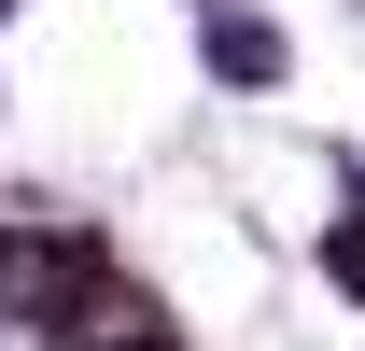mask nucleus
Segmentation results:
<instances>
[{
    "mask_svg": "<svg viewBox=\"0 0 365 351\" xmlns=\"http://www.w3.org/2000/svg\"><path fill=\"white\" fill-rule=\"evenodd\" d=\"M85 295H98V239H71V225H0V323H56V337H71Z\"/></svg>",
    "mask_w": 365,
    "mask_h": 351,
    "instance_id": "1",
    "label": "nucleus"
},
{
    "mask_svg": "<svg viewBox=\"0 0 365 351\" xmlns=\"http://www.w3.org/2000/svg\"><path fill=\"white\" fill-rule=\"evenodd\" d=\"M140 351H169V337H140Z\"/></svg>",
    "mask_w": 365,
    "mask_h": 351,
    "instance_id": "2",
    "label": "nucleus"
}]
</instances>
